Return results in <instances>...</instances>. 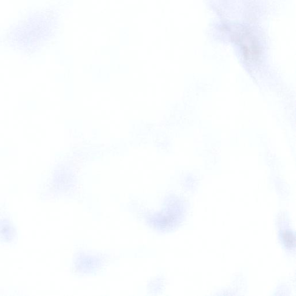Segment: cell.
<instances>
[{
  "mask_svg": "<svg viewBox=\"0 0 296 296\" xmlns=\"http://www.w3.org/2000/svg\"><path fill=\"white\" fill-rule=\"evenodd\" d=\"M284 243L288 248H293L295 245V237L291 231H285L283 234Z\"/></svg>",
  "mask_w": 296,
  "mask_h": 296,
  "instance_id": "obj_1",
  "label": "cell"
}]
</instances>
